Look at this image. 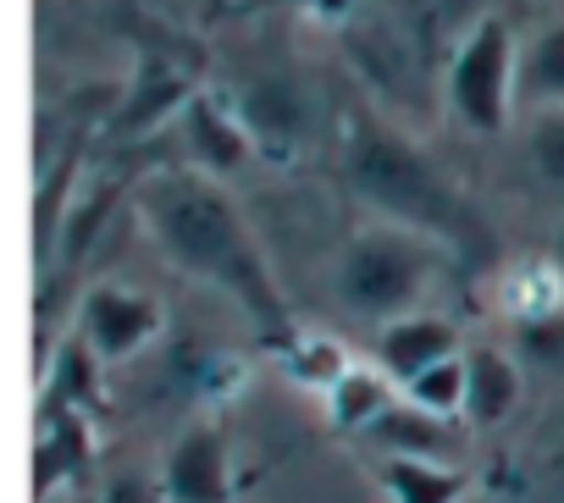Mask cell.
<instances>
[{"mask_svg":"<svg viewBox=\"0 0 564 503\" xmlns=\"http://www.w3.org/2000/svg\"><path fill=\"white\" fill-rule=\"evenodd\" d=\"M139 210H144L155 243L183 272H194L199 283L238 299L265 332L289 327L282 294H276V283L260 261V249H254L238 205L216 183H205V177H155L139 194Z\"/></svg>","mask_w":564,"mask_h":503,"instance_id":"6da1fadb","label":"cell"},{"mask_svg":"<svg viewBox=\"0 0 564 503\" xmlns=\"http://www.w3.org/2000/svg\"><path fill=\"white\" fill-rule=\"evenodd\" d=\"M349 172L366 188V199H377L399 221H415V227H432V232H465L470 227L454 188L404 139H393L382 128H360V139L349 150Z\"/></svg>","mask_w":564,"mask_h":503,"instance_id":"7a4b0ae2","label":"cell"},{"mask_svg":"<svg viewBox=\"0 0 564 503\" xmlns=\"http://www.w3.org/2000/svg\"><path fill=\"white\" fill-rule=\"evenodd\" d=\"M338 288H344V299L360 316L399 321L421 299V288H426V255H421V243L404 238V232H366L344 255Z\"/></svg>","mask_w":564,"mask_h":503,"instance_id":"3957f363","label":"cell"},{"mask_svg":"<svg viewBox=\"0 0 564 503\" xmlns=\"http://www.w3.org/2000/svg\"><path fill=\"white\" fill-rule=\"evenodd\" d=\"M509 89H514V51H509V29L503 23H481L470 34V45L454 62V111L476 128V133H498L509 117Z\"/></svg>","mask_w":564,"mask_h":503,"instance_id":"277c9868","label":"cell"},{"mask_svg":"<svg viewBox=\"0 0 564 503\" xmlns=\"http://www.w3.org/2000/svg\"><path fill=\"white\" fill-rule=\"evenodd\" d=\"M161 492L166 503H232V464L221 431L194 426L188 437H177L161 464Z\"/></svg>","mask_w":564,"mask_h":503,"instance_id":"5b68a950","label":"cell"},{"mask_svg":"<svg viewBox=\"0 0 564 503\" xmlns=\"http://www.w3.org/2000/svg\"><path fill=\"white\" fill-rule=\"evenodd\" d=\"M161 327L155 299L133 294V288H95L84 305V343L106 360H122L133 349H144Z\"/></svg>","mask_w":564,"mask_h":503,"instance_id":"8992f818","label":"cell"},{"mask_svg":"<svg viewBox=\"0 0 564 503\" xmlns=\"http://www.w3.org/2000/svg\"><path fill=\"white\" fill-rule=\"evenodd\" d=\"M377 354H382V371L410 387L421 371L454 360V327L437 321V316H399V321H388Z\"/></svg>","mask_w":564,"mask_h":503,"instance_id":"52a82bcc","label":"cell"},{"mask_svg":"<svg viewBox=\"0 0 564 503\" xmlns=\"http://www.w3.org/2000/svg\"><path fill=\"white\" fill-rule=\"evenodd\" d=\"M382 486H388L393 503H459L465 497V475L454 464L415 459V453H388L382 459Z\"/></svg>","mask_w":564,"mask_h":503,"instance_id":"ba28073f","label":"cell"},{"mask_svg":"<svg viewBox=\"0 0 564 503\" xmlns=\"http://www.w3.org/2000/svg\"><path fill=\"white\" fill-rule=\"evenodd\" d=\"M514 398H520L514 365H509L498 349H476V354L465 360V415H470L476 426H492V420H503V415L514 409Z\"/></svg>","mask_w":564,"mask_h":503,"instance_id":"9c48e42d","label":"cell"},{"mask_svg":"<svg viewBox=\"0 0 564 503\" xmlns=\"http://www.w3.org/2000/svg\"><path fill=\"white\" fill-rule=\"evenodd\" d=\"M377 442H388L393 453H415V459H443L448 448V431H443V415H426V409H388L377 426Z\"/></svg>","mask_w":564,"mask_h":503,"instance_id":"30bf717a","label":"cell"},{"mask_svg":"<svg viewBox=\"0 0 564 503\" xmlns=\"http://www.w3.org/2000/svg\"><path fill=\"white\" fill-rule=\"evenodd\" d=\"M388 382L382 376H366V371H344L333 382V415L338 426H377L388 415Z\"/></svg>","mask_w":564,"mask_h":503,"instance_id":"8fae6325","label":"cell"},{"mask_svg":"<svg viewBox=\"0 0 564 503\" xmlns=\"http://www.w3.org/2000/svg\"><path fill=\"white\" fill-rule=\"evenodd\" d=\"M520 78H525V95H531V100L564 106V23H553V29L531 45Z\"/></svg>","mask_w":564,"mask_h":503,"instance_id":"7c38bea8","label":"cell"},{"mask_svg":"<svg viewBox=\"0 0 564 503\" xmlns=\"http://www.w3.org/2000/svg\"><path fill=\"white\" fill-rule=\"evenodd\" d=\"M410 404L426 409V415H454L465 409V360H443L432 371H421L410 382Z\"/></svg>","mask_w":564,"mask_h":503,"instance_id":"4fadbf2b","label":"cell"},{"mask_svg":"<svg viewBox=\"0 0 564 503\" xmlns=\"http://www.w3.org/2000/svg\"><path fill=\"white\" fill-rule=\"evenodd\" d=\"M188 133H194V150L210 161V166H238V155H243V139L199 100L194 111H188Z\"/></svg>","mask_w":564,"mask_h":503,"instance_id":"5bb4252c","label":"cell"},{"mask_svg":"<svg viewBox=\"0 0 564 503\" xmlns=\"http://www.w3.org/2000/svg\"><path fill=\"white\" fill-rule=\"evenodd\" d=\"M531 161H536V172L553 188H564V106H553L547 117H536V128H531Z\"/></svg>","mask_w":564,"mask_h":503,"instance_id":"9a60e30c","label":"cell"},{"mask_svg":"<svg viewBox=\"0 0 564 503\" xmlns=\"http://www.w3.org/2000/svg\"><path fill=\"white\" fill-rule=\"evenodd\" d=\"M106 503H166V492H155L150 481H117L106 492Z\"/></svg>","mask_w":564,"mask_h":503,"instance_id":"2e32d148","label":"cell"},{"mask_svg":"<svg viewBox=\"0 0 564 503\" xmlns=\"http://www.w3.org/2000/svg\"><path fill=\"white\" fill-rule=\"evenodd\" d=\"M553 266H558V277H564V232H558V243H553Z\"/></svg>","mask_w":564,"mask_h":503,"instance_id":"e0dca14e","label":"cell"}]
</instances>
